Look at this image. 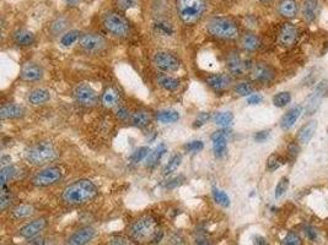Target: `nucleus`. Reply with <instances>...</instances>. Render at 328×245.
Instances as JSON below:
<instances>
[{
  "label": "nucleus",
  "instance_id": "nucleus-1",
  "mask_svg": "<svg viewBox=\"0 0 328 245\" xmlns=\"http://www.w3.org/2000/svg\"><path fill=\"white\" fill-rule=\"evenodd\" d=\"M98 189L89 179L76 180L65 186L62 193L63 203L69 206H80L90 203L97 196Z\"/></svg>",
  "mask_w": 328,
  "mask_h": 245
},
{
  "label": "nucleus",
  "instance_id": "nucleus-2",
  "mask_svg": "<svg viewBox=\"0 0 328 245\" xmlns=\"http://www.w3.org/2000/svg\"><path fill=\"white\" fill-rule=\"evenodd\" d=\"M175 6L182 24L194 26L203 19L208 5L205 0H176Z\"/></svg>",
  "mask_w": 328,
  "mask_h": 245
},
{
  "label": "nucleus",
  "instance_id": "nucleus-3",
  "mask_svg": "<svg viewBox=\"0 0 328 245\" xmlns=\"http://www.w3.org/2000/svg\"><path fill=\"white\" fill-rule=\"evenodd\" d=\"M159 233V224L152 216H143L131 224L128 234L138 244H146L155 241Z\"/></svg>",
  "mask_w": 328,
  "mask_h": 245
},
{
  "label": "nucleus",
  "instance_id": "nucleus-4",
  "mask_svg": "<svg viewBox=\"0 0 328 245\" xmlns=\"http://www.w3.org/2000/svg\"><path fill=\"white\" fill-rule=\"evenodd\" d=\"M24 157L30 164L45 165L57 158V150L49 141H40L27 147Z\"/></svg>",
  "mask_w": 328,
  "mask_h": 245
},
{
  "label": "nucleus",
  "instance_id": "nucleus-5",
  "mask_svg": "<svg viewBox=\"0 0 328 245\" xmlns=\"http://www.w3.org/2000/svg\"><path fill=\"white\" fill-rule=\"evenodd\" d=\"M207 30L210 36L224 41L236 40L240 35V30L236 22L229 17L218 16L209 20L207 25Z\"/></svg>",
  "mask_w": 328,
  "mask_h": 245
},
{
  "label": "nucleus",
  "instance_id": "nucleus-6",
  "mask_svg": "<svg viewBox=\"0 0 328 245\" xmlns=\"http://www.w3.org/2000/svg\"><path fill=\"white\" fill-rule=\"evenodd\" d=\"M105 30L116 37H127L131 33V24L124 15L117 10H109L102 16Z\"/></svg>",
  "mask_w": 328,
  "mask_h": 245
},
{
  "label": "nucleus",
  "instance_id": "nucleus-7",
  "mask_svg": "<svg viewBox=\"0 0 328 245\" xmlns=\"http://www.w3.org/2000/svg\"><path fill=\"white\" fill-rule=\"evenodd\" d=\"M62 179V170L58 167H48L45 169L40 170L32 179L34 185L40 186V188H46L57 184Z\"/></svg>",
  "mask_w": 328,
  "mask_h": 245
},
{
  "label": "nucleus",
  "instance_id": "nucleus-8",
  "mask_svg": "<svg viewBox=\"0 0 328 245\" xmlns=\"http://www.w3.org/2000/svg\"><path fill=\"white\" fill-rule=\"evenodd\" d=\"M79 44L85 52L97 53L106 47V40L97 33H84L79 40Z\"/></svg>",
  "mask_w": 328,
  "mask_h": 245
},
{
  "label": "nucleus",
  "instance_id": "nucleus-9",
  "mask_svg": "<svg viewBox=\"0 0 328 245\" xmlns=\"http://www.w3.org/2000/svg\"><path fill=\"white\" fill-rule=\"evenodd\" d=\"M74 98L76 103L83 107H93L97 102V93L91 86L86 83L78 85L74 90Z\"/></svg>",
  "mask_w": 328,
  "mask_h": 245
},
{
  "label": "nucleus",
  "instance_id": "nucleus-10",
  "mask_svg": "<svg viewBox=\"0 0 328 245\" xmlns=\"http://www.w3.org/2000/svg\"><path fill=\"white\" fill-rule=\"evenodd\" d=\"M154 64L164 73H175L180 69V60L167 52H157L154 55Z\"/></svg>",
  "mask_w": 328,
  "mask_h": 245
},
{
  "label": "nucleus",
  "instance_id": "nucleus-11",
  "mask_svg": "<svg viewBox=\"0 0 328 245\" xmlns=\"http://www.w3.org/2000/svg\"><path fill=\"white\" fill-rule=\"evenodd\" d=\"M48 226V221L43 217L41 218H36L34 221L29 222L25 226H22L19 231V236L24 239H34L40 236Z\"/></svg>",
  "mask_w": 328,
  "mask_h": 245
},
{
  "label": "nucleus",
  "instance_id": "nucleus-12",
  "mask_svg": "<svg viewBox=\"0 0 328 245\" xmlns=\"http://www.w3.org/2000/svg\"><path fill=\"white\" fill-rule=\"evenodd\" d=\"M251 78L256 82L269 83L276 78V71L272 66L267 65V64H256L251 69Z\"/></svg>",
  "mask_w": 328,
  "mask_h": 245
},
{
  "label": "nucleus",
  "instance_id": "nucleus-13",
  "mask_svg": "<svg viewBox=\"0 0 328 245\" xmlns=\"http://www.w3.org/2000/svg\"><path fill=\"white\" fill-rule=\"evenodd\" d=\"M297 37H299V31H297V27L294 26V25L290 24V22H286V24H284L283 26L281 27V30H279L278 41H279V44L283 45V47H285V48L292 47V45L296 43Z\"/></svg>",
  "mask_w": 328,
  "mask_h": 245
},
{
  "label": "nucleus",
  "instance_id": "nucleus-14",
  "mask_svg": "<svg viewBox=\"0 0 328 245\" xmlns=\"http://www.w3.org/2000/svg\"><path fill=\"white\" fill-rule=\"evenodd\" d=\"M95 237L93 227H83L68 238L67 245H88Z\"/></svg>",
  "mask_w": 328,
  "mask_h": 245
},
{
  "label": "nucleus",
  "instance_id": "nucleus-15",
  "mask_svg": "<svg viewBox=\"0 0 328 245\" xmlns=\"http://www.w3.org/2000/svg\"><path fill=\"white\" fill-rule=\"evenodd\" d=\"M327 86L328 85L326 83V81H322V82L317 86V88L315 90L314 93L310 96L309 101H307V106H306L307 116H312V114L317 111V108H319L322 98H324L325 93L327 92Z\"/></svg>",
  "mask_w": 328,
  "mask_h": 245
},
{
  "label": "nucleus",
  "instance_id": "nucleus-16",
  "mask_svg": "<svg viewBox=\"0 0 328 245\" xmlns=\"http://www.w3.org/2000/svg\"><path fill=\"white\" fill-rule=\"evenodd\" d=\"M228 69L230 74H233L234 76H242L252 68H251V65L247 61L241 59L238 55L233 54L228 59Z\"/></svg>",
  "mask_w": 328,
  "mask_h": 245
},
{
  "label": "nucleus",
  "instance_id": "nucleus-17",
  "mask_svg": "<svg viewBox=\"0 0 328 245\" xmlns=\"http://www.w3.org/2000/svg\"><path fill=\"white\" fill-rule=\"evenodd\" d=\"M43 76V70L40 65L35 63H27L25 64L22 68L20 78L21 80L26 81V82H35V81H40Z\"/></svg>",
  "mask_w": 328,
  "mask_h": 245
},
{
  "label": "nucleus",
  "instance_id": "nucleus-18",
  "mask_svg": "<svg viewBox=\"0 0 328 245\" xmlns=\"http://www.w3.org/2000/svg\"><path fill=\"white\" fill-rule=\"evenodd\" d=\"M228 134L225 130H219L215 131L212 135V141H213V149H214V153L217 157H223L228 150Z\"/></svg>",
  "mask_w": 328,
  "mask_h": 245
},
{
  "label": "nucleus",
  "instance_id": "nucleus-19",
  "mask_svg": "<svg viewBox=\"0 0 328 245\" xmlns=\"http://www.w3.org/2000/svg\"><path fill=\"white\" fill-rule=\"evenodd\" d=\"M302 113V107L296 106L294 108H291L290 111L286 112L283 116V118L281 119V127L283 130H290L292 126L295 125V122H297V119L300 118Z\"/></svg>",
  "mask_w": 328,
  "mask_h": 245
},
{
  "label": "nucleus",
  "instance_id": "nucleus-20",
  "mask_svg": "<svg viewBox=\"0 0 328 245\" xmlns=\"http://www.w3.org/2000/svg\"><path fill=\"white\" fill-rule=\"evenodd\" d=\"M12 40H14V42L16 43L17 45H20V47H29V45L34 44L36 38H35V35L31 31L26 29H20L15 31L14 35H12Z\"/></svg>",
  "mask_w": 328,
  "mask_h": 245
},
{
  "label": "nucleus",
  "instance_id": "nucleus-21",
  "mask_svg": "<svg viewBox=\"0 0 328 245\" xmlns=\"http://www.w3.org/2000/svg\"><path fill=\"white\" fill-rule=\"evenodd\" d=\"M278 12L285 19H294L299 12L296 0H281L278 5Z\"/></svg>",
  "mask_w": 328,
  "mask_h": 245
},
{
  "label": "nucleus",
  "instance_id": "nucleus-22",
  "mask_svg": "<svg viewBox=\"0 0 328 245\" xmlns=\"http://www.w3.org/2000/svg\"><path fill=\"white\" fill-rule=\"evenodd\" d=\"M207 83L214 91H224L230 86L231 79L225 74H217L207 79Z\"/></svg>",
  "mask_w": 328,
  "mask_h": 245
},
{
  "label": "nucleus",
  "instance_id": "nucleus-23",
  "mask_svg": "<svg viewBox=\"0 0 328 245\" xmlns=\"http://www.w3.org/2000/svg\"><path fill=\"white\" fill-rule=\"evenodd\" d=\"M316 129H317L316 121H311L306 122L305 125H302V126L300 127L299 132H297V141H299L300 144H307V142H310V140H311L312 136L315 135Z\"/></svg>",
  "mask_w": 328,
  "mask_h": 245
},
{
  "label": "nucleus",
  "instance_id": "nucleus-24",
  "mask_svg": "<svg viewBox=\"0 0 328 245\" xmlns=\"http://www.w3.org/2000/svg\"><path fill=\"white\" fill-rule=\"evenodd\" d=\"M25 114L24 107L19 104H5L0 109V118L1 119H16Z\"/></svg>",
  "mask_w": 328,
  "mask_h": 245
},
{
  "label": "nucleus",
  "instance_id": "nucleus-25",
  "mask_svg": "<svg viewBox=\"0 0 328 245\" xmlns=\"http://www.w3.org/2000/svg\"><path fill=\"white\" fill-rule=\"evenodd\" d=\"M35 212H36V208L32 205H30V204H20V205L15 206V207L12 208L11 212H10V217H11L12 219L19 221V219L29 218V217H31Z\"/></svg>",
  "mask_w": 328,
  "mask_h": 245
},
{
  "label": "nucleus",
  "instance_id": "nucleus-26",
  "mask_svg": "<svg viewBox=\"0 0 328 245\" xmlns=\"http://www.w3.org/2000/svg\"><path fill=\"white\" fill-rule=\"evenodd\" d=\"M320 12L319 2L316 0H306L302 7V15L307 22H312L317 19Z\"/></svg>",
  "mask_w": 328,
  "mask_h": 245
},
{
  "label": "nucleus",
  "instance_id": "nucleus-27",
  "mask_svg": "<svg viewBox=\"0 0 328 245\" xmlns=\"http://www.w3.org/2000/svg\"><path fill=\"white\" fill-rule=\"evenodd\" d=\"M241 45L247 52H255L261 47V40L253 33H246L241 38Z\"/></svg>",
  "mask_w": 328,
  "mask_h": 245
},
{
  "label": "nucleus",
  "instance_id": "nucleus-28",
  "mask_svg": "<svg viewBox=\"0 0 328 245\" xmlns=\"http://www.w3.org/2000/svg\"><path fill=\"white\" fill-rule=\"evenodd\" d=\"M50 99L49 92L45 88H36L32 92H30L29 94V101L30 103H32L34 106H40V104H45L46 102H48Z\"/></svg>",
  "mask_w": 328,
  "mask_h": 245
},
{
  "label": "nucleus",
  "instance_id": "nucleus-29",
  "mask_svg": "<svg viewBox=\"0 0 328 245\" xmlns=\"http://www.w3.org/2000/svg\"><path fill=\"white\" fill-rule=\"evenodd\" d=\"M156 119L162 124H172L180 119V113L175 109H165L156 114Z\"/></svg>",
  "mask_w": 328,
  "mask_h": 245
},
{
  "label": "nucleus",
  "instance_id": "nucleus-30",
  "mask_svg": "<svg viewBox=\"0 0 328 245\" xmlns=\"http://www.w3.org/2000/svg\"><path fill=\"white\" fill-rule=\"evenodd\" d=\"M132 124L137 127H145L151 122V117L145 111H138L132 116Z\"/></svg>",
  "mask_w": 328,
  "mask_h": 245
},
{
  "label": "nucleus",
  "instance_id": "nucleus-31",
  "mask_svg": "<svg viewBox=\"0 0 328 245\" xmlns=\"http://www.w3.org/2000/svg\"><path fill=\"white\" fill-rule=\"evenodd\" d=\"M157 83L160 87L166 91H175L180 87V80L167 75H161L157 78Z\"/></svg>",
  "mask_w": 328,
  "mask_h": 245
},
{
  "label": "nucleus",
  "instance_id": "nucleus-32",
  "mask_svg": "<svg viewBox=\"0 0 328 245\" xmlns=\"http://www.w3.org/2000/svg\"><path fill=\"white\" fill-rule=\"evenodd\" d=\"M102 104L106 108H113L119 101V94L114 88H107L102 94Z\"/></svg>",
  "mask_w": 328,
  "mask_h": 245
},
{
  "label": "nucleus",
  "instance_id": "nucleus-33",
  "mask_svg": "<svg viewBox=\"0 0 328 245\" xmlns=\"http://www.w3.org/2000/svg\"><path fill=\"white\" fill-rule=\"evenodd\" d=\"M68 25H69V21H68L67 17L58 16L57 19L53 20V22L50 24V32L53 33V36L62 35V33L68 29Z\"/></svg>",
  "mask_w": 328,
  "mask_h": 245
},
{
  "label": "nucleus",
  "instance_id": "nucleus-34",
  "mask_svg": "<svg viewBox=\"0 0 328 245\" xmlns=\"http://www.w3.org/2000/svg\"><path fill=\"white\" fill-rule=\"evenodd\" d=\"M165 152H166V147H165V145H162V144L159 145V146H157L154 151L150 152L149 156H147V158H146L147 167H152V165L156 164V163L161 160V157L164 156Z\"/></svg>",
  "mask_w": 328,
  "mask_h": 245
},
{
  "label": "nucleus",
  "instance_id": "nucleus-35",
  "mask_svg": "<svg viewBox=\"0 0 328 245\" xmlns=\"http://www.w3.org/2000/svg\"><path fill=\"white\" fill-rule=\"evenodd\" d=\"M284 163H285V161H284V158L281 157V155L273 153V155L269 156L268 160H267V169H268L269 172H274V170H277L278 168H281Z\"/></svg>",
  "mask_w": 328,
  "mask_h": 245
},
{
  "label": "nucleus",
  "instance_id": "nucleus-36",
  "mask_svg": "<svg viewBox=\"0 0 328 245\" xmlns=\"http://www.w3.org/2000/svg\"><path fill=\"white\" fill-rule=\"evenodd\" d=\"M213 121L220 126H229L234 121V114L231 112H219L213 117Z\"/></svg>",
  "mask_w": 328,
  "mask_h": 245
},
{
  "label": "nucleus",
  "instance_id": "nucleus-37",
  "mask_svg": "<svg viewBox=\"0 0 328 245\" xmlns=\"http://www.w3.org/2000/svg\"><path fill=\"white\" fill-rule=\"evenodd\" d=\"M291 102V94L290 92H279L277 93L276 96L273 97V104L278 108H283V107H286L289 103Z\"/></svg>",
  "mask_w": 328,
  "mask_h": 245
},
{
  "label": "nucleus",
  "instance_id": "nucleus-38",
  "mask_svg": "<svg viewBox=\"0 0 328 245\" xmlns=\"http://www.w3.org/2000/svg\"><path fill=\"white\" fill-rule=\"evenodd\" d=\"M80 37L81 33L79 32L78 30L68 31V32H65L64 35L62 36V38H60V43H62L64 47H69V45H72L73 43H75L76 41L80 40Z\"/></svg>",
  "mask_w": 328,
  "mask_h": 245
},
{
  "label": "nucleus",
  "instance_id": "nucleus-39",
  "mask_svg": "<svg viewBox=\"0 0 328 245\" xmlns=\"http://www.w3.org/2000/svg\"><path fill=\"white\" fill-rule=\"evenodd\" d=\"M106 245H139L131 237L127 236H112L107 239Z\"/></svg>",
  "mask_w": 328,
  "mask_h": 245
},
{
  "label": "nucleus",
  "instance_id": "nucleus-40",
  "mask_svg": "<svg viewBox=\"0 0 328 245\" xmlns=\"http://www.w3.org/2000/svg\"><path fill=\"white\" fill-rule=\"evenodd\" d=\"M213 198H214L215 203H217L218 205L223 206V207H229V206H230V198L226 195V193L219 190L217 188L213 189Z\"/></svg>",
  "mask_w": 328,
  "mask_h": 245
},
{
  "label": "nucleus",
  "instance_id": "nucleus-41",
  "mask_svg": "<svg viewBox=\"0 0 328 245\" xmlns=\"http://www.w3.org/2000/svg\"><path fill=\"white\" fill-rule=\"evenodd\" d=\"M253 90H255V87H253L252 83L250 82H240L235 86L236 94H238V96L241 97L251 96V94L253 93Z\"/></svg>",
  "mask_w": 328,
  "mask_h": 245
},
{
  "label": "nucleus",
  "instance_id": "nucleus-42",
  "mask_svg": "<svg viewBox=\"0 0 328 245\" xmlns=\"http://www.w3.org/2000/svg\"><path fill=\"white\" fill-rule=\"evenodd\" d=\"M181 162H182V156L175 155L174 157L169 161V163H167L166 167H165V170H164L165 174H171V173L176 172L177 168H179L180 164H181Z\"/></svg>",
  "mask_w": 328,
  "mask_h": 245
},
{
  "label": "nucleus",
  "instance_id": "nucleus-43",
  "mask_svg": "<svg viewBox=\"0 0 328 245\" xmlns=\"http://www.w3.org/2000/svg\"><path fill=\"white\" fill-rule=\"evenodd\" d=\"M15 174H16V168H15V167H12V165L2 167V169H1V188H5L7 182H10V179H12Z\"/></svg>",
  "mask_w": 328,
  "mask_h": 245
},
{
  "label": "nucleus",
  "instance_id": "nucleus-44",
  "mask_svg": "<svg viewBox=\"0 0 328 245\" xmlns=\"http://www.w3.org/2000/svg\"><path fill=\"white\" fill-rule=\"evenodd\" d=\"M141 4V0H116V5L118 10L121 11H127V10L136 9Z\"/></svg>",
  "mask_w": 328,
  "mask_h": 245
},
{
  "label": "nucleus",
  "instance_id": "nucleus-45",
  "mask_svg": "<svg viewBox=\"0 0 328 245\" xmlns=\"http://www.w3.org/2000/svg\"><path fill=\"white\" fill-rule=\"evenodd\" d=\"M12 199L14 198H12L11 194L7 193L6 186H5V188H1V196H0V208H1L2 211L6 210V208L11 205Z\"/></svg>",
  "mask_w": 328,
  "mask_h": 245
},
{
  "label": "nucleus",
  "instance_id": "nucleus-46",
  "mask_svg": "<svg viewBox=\"0 0 328 245\" xmlns=\"http://www.w3.org/2000/svg\"><path fill=\"white\" fill-rule=\"evenodd\" d=\"M289 188V179L286 177H283L281 178V180H279L278 184H277L276 186V199H279L281 198V196L284 195V194L286 193V190H288Z\"/></svg>",
  "mask_w": 328,
  "mask_h": 245
},
{
  "label": "nucleus",
  "instance_id": "nucleus-47",
  "mask_svg": "<svg viewBox=\"0 0 328 245\" xmlns=\"http://www.w3.org/2000/svg\"><path fill=\"white\" fill-rule=\"evenodd\" d=\"M302 241L300 238V236L297 233H294V232H290V233L286 234L284 237V239L281 241V245H301Z\"/></svg>",
  "mask_w": 328,
  "mask_h": 245
},
{
  "label": "nucleus",
  "instance_id": "nucleus-48",
  "mask_svg": "<svg viewBox=\"0 0 328 245\" xmlns=\"http://www.w3.org/2000/svg\"><path fill=\"white\" fill-rule=\"evenodd\" d=\"M155 27H156L157 32L161 33V35L164 36H171L172 33H174V30H172L171 25L166 24V22L164 21H159L156 25H155Z\"/></svg>",
  "mask_w": 328,
  "mask_h": 245
},
{
  "label": "nucleus",
  "instance_id": "nucleus-49",
  "mask_svg": "<svg viewBox=\"0 0 328 245\" xmlns=\"http://www.w3.org/2000/svg\"><path fill=\"white\" fill-rule=\"evenodd\" d=\"M149 149L147 147H139L136 152L132 155V161L133 162H141L144 158H146L149 156Z\"/></svg>",
  "mask_w": 328,
  "mask_h": 245
},
{
  "label": "nucleus",
  "instance_id": "nucleus-50",
  "mask_svg": "<svg viewBox=\"0 0 328 245\" xmlns=\"http://www.w3.org/2000/svg\"><path fill=\"white\" fill-rule=\"evenodd\" d=\"M203 147H204V145H203V142H202V141H199V140H197V141H192V142H189V144L186 145L185 149L187 150L188 152L194 153V152H199V151H202Z\"/></svg>",
  "mask_w": 328,
  "mask_h": 245
},
{
  "label": "nucleus",
  "instance_id": "nucleus-51",
  "mask_svg": "<svg viewBox=\"0 0 328 245\" xmlns=\"http://www.w3.org/2000/svg\"><path fill=\"white\" fill-rule=\"evenodd\" d=\"M305 234H306V237L310 239V241L316 242V239H317V231L314 228V227L307 226L306 228H305Z\"/></svg>",
  "mask_w": 328,
  "mask_h": 245
},
{
  "label": "nucleus",
  "instance_id": "nucleus-52",
  "mask_svg": "<svg viewBox=\"0 0 328 245\" xmlns=\"http://www.w3.org/2000/svg\"><path fill=\"white\" fill-rule=\"evenodd\" d=\"M299 151H300V149H299V146H297V144H294V142H292V144L289 145L288 156H290L291 160H295V158L297 157V155H299Z\"/></svg>",
  "mask_w": 328,
  "mask_h": 245
},
{
  "label": "nucleus",
  "instance_id": "nucleus-53",
  "mask_svg": "<svg viewBox=\"0 0 328 245\" xmlns=\"http://www.w3.org/2000/svg\"><path fill=\"white\" fill-rule=\"evenodd\" d=\"M262 96L261 94H257V93H253L251 94V96H248L247 98V103L251 104V106H255V104H259L262 102Z\"/></svg>",
  "mask_w": 328,
  "mask_h": 245
},
{
  "label": "nucleus",
  "instance_id": "nucleus-54",
  "mask_svg": "<svg viewBox=\"0 0 328 245\" xmlns=\"http://www.w3.org/2000/svg\"><path fill=\"white\" fill-rule=\"evenodd\" d=\"M268 137H269V131H267V130H263V131H258L255 135V140H256V141H258V142L266 141Z\"/></svg>",
  "mask_w": 328,
  "mask_h": 245
},
{
  "label": "nucleus",
  "instance_id": "nucleus-55",
  "mask_svg": "<svg viewBox=\"0 0 328 245\" xmlns=\"http://www.w3.org/2000/svg\"><path fill=\"white\" fill-rule=\"evenodd\" d=\"M182 182H183V177L174 178V179L170 180V182L166 184V188L174 189V188H176V186H179L180 184H182Z\"/></svg>",
  "mask_w": 328,
  "mask_h": 245
},
{
  "label": "nucleus",
  "instance_id": "nucleus-56",
  "mask_svg": "<svg viewBox=\"0 0 328 245\" xmlns=\"http://www.w3.org/2000/svg\"><path fill=\"white\" fill-rule=\"evenodd\" d=\"M117 117L122 121H126L127 118H129V112L124 107H119L118 111H117Z\"/></svg>",
  "mask_w": 328,
  "mask_h": 245
},
{
  "label": "nucleus",
  "instance_id": "nucleus-57",
  "mask_svg": "<svg viewBox=\"0 0 328 245\" xmlns=\"http://www.w3.org/2000/svg\"><path fill=\"white\" fill-rule=\"evenodd\" d=\"M68 6H78L81 2V0H64Z\"/></svg>",
  "mask_w": 328,
  "mask_h": 245
},
{
  "label": "nucleus",
  "instance_id": "nucleus-58",
  "mask_svg": "<svg viewBox=\"0 0 328 245\" xmlns=\"http://www.w3.org/2000/svg\"><path fill=\"white\" fill-rule=\"evenodd\" d=\"M256 244L257 245H267V242H266V239H264V238H261V237H258V238H257V241H256Z\"/></svg>",
  "mask_w": 328,
  "mask_h": 245
},
{
  "label": "nucleus",
  "instance_id": "nucleus-59",
  "mask_svg": "<svg viewBox=\"0 0 328 245\" xmlns=\"http://www.w3.org/2000/svg\"><path fill=\"white\" fill-rule=\"evenodd\" d=\"M259 1H264V2H267V1H272V0H259Z\"/></svg>",
  "mask_w": 328,
  "mask_h": 245
},
{
  "label": "nucleus",
  "instance_id": "nucleus-60",
  "mask_svg": "<svg viewBox=\"0 0 328 245\" xmlns=\"http://www.w3.org/2000/svg\"><path fill=\"white\" fill-rule=\"evenodd\" d=\"M200 245H210V244H208V243H203V244H200Z\"/></svg>",
  "mask_w": 328,
  "mask_h": 245
}]
</instances>
